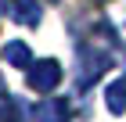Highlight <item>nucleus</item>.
<instances>
[{"instance_id": "nucleus-8", "label": "nucleus", "mask_w": 126, "mask_h": 122, "mask_svg": "<svg viewBox=\"0 0 126 122\" xmlns=\"http://www.w3.org/2000/svg\"><path fill=\"white\" fill-rule=\"evenodd\" d=\"M0 11H4V0H0Z\"/></svg>"}, {"instance_id": "nucleus-3", "label": "nucleus", "mask_w": 126, "mask_h": 122, "mask_svg": "<svg viewBox=\"0 0 126 122\" xmlns=\"http://www.w3.org/2000/svg\"><path fill=\"white\" fill-rule=\"evenodd\" d=\"M32 119H36V122H68V119H72V108H68L65 97H47V101L36 104Z\"/></svg>"}, {"instance_id": "nucleus-5", "label": "nucleus", "mask_w": 126, "mask_h": 122, "mask_svg": "<svg viewBox=\"0 0 126 122\" xmlns=\"http://www.w3.org/2000/svg\"><path fill=\"white\" fill-rule=\"evenodd\" d=\"M105 104H108V111H112V115H123V111H126V72L119 75L115 83H108Z\"/></svg>"}, {"instance_id": "nucleus-7", "label": "nucleus", "mask_w": 126, "mask_h": 122, "mask_svg": "<svg viewBox=\"0 0 126 122\" xmlns=\"http://www.w3.org/2000/svg\"><path fill=\"white\" fill-rule=\"evenodd\" d=\"M0 122H11V97L4 90V83H0Z\"/></svg>"}, {"instance_id": "nucleus-6", "label": "nucleus", "mask_w": 126, "mask_h": 122, "mask_svg": "<svg viewBox=\"0 0 126 122\" xmlns=\"http://www.w3.org/2000/svg\"><path fill=\"white\" fill-rule=\"evenodd\" d=\"M4 61L15 68H29L32 65V50L22 43V40H11V43H4Z\"/></svg>"}, {"instance_id": "nucleus-4", "label": "nucleus", "mask_w": 126, "mask_h": 122, "mask_svg": "<svg viewBox=\"0 0 126 122\" xmlns=\"http://www.w3.org/2000/svg\"><path fill=\"white\" fill-rule=\"evenodd\" d=\"M4 11L18 25H40V0H4Z\"/></svg>"}, {"instance_id": "nucleus-2", "label": "nucleus", "mask_w": 126, "mask_h": 122, "mask_svg": "<svg viewBox=\"0 0 126 122\" xmlns=\"http://www.w3.org/2000/svg\"><path fill=\"white\" fill-rule=\"evenodd\" d=\"M58 83H61V65L54 57H43V61H32L29 65V86L36 94H50Z\"/></svg>"}, {"instance_id": "nucleus-1", "label": "nucleus", "mask_w": 126, "mask_h": 122, "mask_svg": "<svg viewBox=\"0 0 126 122\" xmlns=\"http://www.w3.org/2000/svg\"><path fill=\"white\" fill-rule=\"evenodd\" d=\"M112 65V54L108 50H101V47H79V83L83 86H90L94 79H101V72Z\"/></svg>"}]
</instances>
